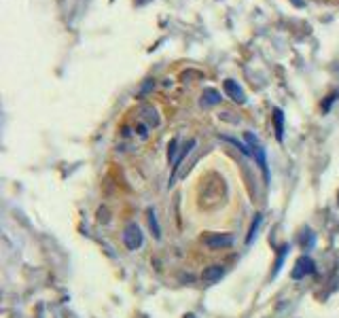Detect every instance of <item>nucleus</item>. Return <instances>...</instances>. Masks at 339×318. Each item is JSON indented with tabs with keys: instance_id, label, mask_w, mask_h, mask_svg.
I'll return each instance as SVG.
<instances>
[{
	"instance_id": "6",
	"label": "nucleus",
	"mask_w": 339,
	"mask_h": 318,
	"mask_svg": "<svg viewBox=\"0 0 339 318\" xmlns=\"http://www.w3.org/2000/svg\"><path fill=\"white\" fill-rule=\"evenodd\" d=\"M254 157H257L259 161V168L263 170V176H265V180H270V170H267V159H265V151H263V146H257L254 148Z\"/></svg>"
},
{
	"instance_id": "8",
	"label": "nucleus",
	"mask_w": 339,
	"mask_h": 318,
	"mask_svg": "<svg viewBox=\"0 0 339 318\" xmlns=\"http://www.w3.org/2000/svg\"><path fill=\"white\" fill-rule=\"evenodd\" d=\"M203 96H206V102H203V104H218V102H221V94L214 91V89H206V91H203Z\"/></svg>"
},
{
	"instance_id": "1",
	"label": "nucleus",
	"mask_w": 339,
	"mask_h": 318,
	"mask_svg": "<svg viewBox=\"0 0 339 318\" xmlns=\"http://www.w3.org/2000/svg\"><path fill=\"white\" fill-rule=\"evenodd\" d=\"M123 242H125V246L130 250H136V248H140L142 246V231H140V227L136 223H130L125 227V231H123Z\"/></svg>"
},
{
	"instance_id": "10",
	"label": "nucleus",
	"mask_w": 339,
	"mask_h": 318,
	"mask_svg": "<svg viewBox=\"0 0 339 318\" xmlns=\"http://www.w3.org/2000/svg\"><path fill=\"white\" fill-rule=\"evenodd\" d=\"M148 223H151V227L155 231V236H159V227H157V221H155V214L151 212V218H148Z\"/></svg>"
},
{
	"instance_id": "4",
	"label": "nucleus",
	"mask_w": 339,
	"mask_h": 318,
	"mask_svg": "<svg viewBox=\"0 0 339 318\" xmlns=\"http://www.w3.org/2000/svg\"><path fill=\"white\" fill-rule=\"evenodd\" d=\"M312 272H314V261L309 259V257H301L295 263L293 278H303V276H307V274H312Z\"/></svg>"
},
{
	"instance_id": "2",
	"label": "nucleus",
	"mask_w": 339,
	"mask_h": 318,
	"mask_svg": "<svg viewBox=\"0 0 339 318\" xmlns=\"http://www.w3.org/2000/svg\"><path fill=\"white\" fill-rule=\"evenodd\" d=\"M231 242L233 240H231V236H227V233H210V236L203 238V244L212 250L227 248V246H231Z\"/></svg>"
},
{
	"instance_id": "3",
	"label": "nucleus",
	"mask_w": 339,
	"mask_h": 318,
	"mask_svg": "<svg viewBox=\"0 0 339 318\" xmlns=\"http://www.w3.org/2000/svg\"><path fill=\"white\" fill-rule=\"evenodd\" d=\"M223 87H225V94H227L233 102H239V104L246 102V94H244V89L239 87V85H237L236 81H225Z\"/></svg>"
},
{
	"instance_id": "9",
	"label": "nucleus",
	"mask_w": 339,
	"mask_h": 318,
	"mask_svg": "<svg viewBox=\"0 0 339 318\" xmlns=\"http://www.w3.org/2000/svg\"><path fill=\"white\" fill-rule=\"evenodd\" d=\"M225 140H229V142H231V144H236V146H237V148H239V151H242L244 155H250V148H248V146H246V144H242V142H237V140H236V138H225Z\"/></svg>"
},
{
	"instance_id": "5",
	"label": "nucleus",
	"mask_w": 339,
	"mask_h": 318,
	"mask_svg": "<svg viewBox=\"0 0 339 318\" xmlns=\"http://www.w3.org/2000/svg\"><path fill=\"white\" fill-rule=\"evenodd\" d=\"M223 272H225V270H223L221 265H210L208 270H203L202 278H203V280H208V282H216V280L223 276Z\"/></svg>"
},
{
	"instance_id": "7",
	"label": "nucleus",
	"mask_w": 339,
	"mask_h": 318,
	"mask_svg": "<svg viewBox=\"0 0 339 318\" xmlns=\"http://www.w3.org/2000/svg\"><path fill=\"white\" fill-rule=\"evenodd\" d=\"M273 123H275V136H278V140L284 138V115H282L280 108L273 110Z\"/></svg>"
},
{
	"instance_id": "11",
	"label": "nucleus",
	"mask_w": 339,
	"mask_h": 318,
	"mask_svg": "<svg viewBox=\"0 0 339 318\" xmlns=\"http://www.w3.org/2000/svg\"><path fill=\"white\" fill-rule=\"evenodd\" d=\"M259 223H261V216H257V221L252 223V227H250V233H248V242L252 240V236H254V231H257V227H259Z\"/></svg>"
},
{
	"instance_id": "12",
	"label": "nucleus",
	"mask_w": 339,
	"mask_h": 318,
	"mask_svg": "<svg viewBox=\"0 0 339 318\" xmlns=\"http://www.w3.org/2000/svg\"><path fill=\"white\" fill-rule=\"evenodd\" d=\"M187 318H193V316H187Z\"/></svg>"
}]
</instances>
